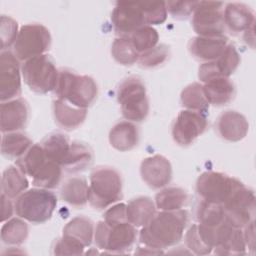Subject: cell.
<instances>
[{
  "label": "cell",
  "instance_id": "6da1fadb",
  "mask_svg": "<svg viewBox=\"0 0 256 256\" xmlns=\"http://www.w3.org/2000/svg\"><path fill=\"white\" fill-rule=\"evenodd\" d=\"M187 222L188 213L184 209L155 213L142 227L139 233L140 243L158 251L174 246L182 239Z\"/></svg>",
  "mask_w": 256,
  "mask_h": 256
},
{
  "label": "cell",
  "instance_id": "7a4b0ae2",
  "mask_svg": "<svg viewBox=\"0 0 256 256\" xmlns=\"http://www.w3.org/2000/svg\"><path fill=\"white\" fill-rule=\"evenodd\" d=\"M122 198L120 173L108 166L96 167L90 174L88 202L95 209H105Z\"/></svg>",
  "mask_w": 256,
  "mask_h": 256
},
{
  "label": "cell",
  "instance_id": "3957f363",
  "mask_svg": "<svg viewBox=\"0 0 256 256\" xmlns=\"http://www.w3.org/2000/svg\"><path fill=\"white\" fill-rule=\"evenodd\" d=\"M57 98L76 107L87 109L96 99L98 87L94 79L87 75H79L69 70L59 72L55 88Z\"/></svg>",
  "mask_w": 256,
  "mask_h": 256
},
{
  "label": "cell",
  "instance_id": "277c9868",
  "mask_svg": "<svg viewBox=\"0 0 256 256\" xmlns=\"http://www.w3.org/2000/svg\"><path fill=\"white\" fill-rule=\"evenodd\" d=\"M57 206L56 195L44 188L26 190L16 198L15 213L18 217L35 224L48 221Z\"/></svg>",
  "mask_w": 256,
  "mask_h": 256
},
{
  "label": "cell",
  "instance_id": "5b68a950",
  "mask_svg": "<svg viewBox=\"0 0 256 256\" xmlns=\"http://www.w3.org/2000/svg\"><path fill=\"white\" fill-rule=\"evenodd\" d=\"M117 101L122 116L131 122H141L149 113V100L141 78L130 76L124 79L117 89Z\"/></svg>",
  "mask_w": 256,
  "mask_h": 256
},
{
  "label": "cell",
  "instance_id": "8992f818",
  "mask_svg": "<svg viewBox=\"0 0 256 256\" xmlns=\"http://www.w3.org/2000/svg\"><path fill=\"white\" fill-rule=\"evenodd\" d=\"M21 73L27 86L39 94L55 90L59 77V71L54 62L46 54L24 61Z\"/></svg>",
  "mask_w": 256,
  "mask_h": 256
},
{
  "label": "cell",
  "instance_id": "52a82bcc",
  "mask_svg": "<svg viewBox=\"0 0 256 256\" xmlns=\"http://www.w3.org/2000/svg\"><path fill=\"white\" fill-rule=\"evenodd\" d=\"M136 238V227L129 222L108 224L103 220L97 223L94 230L96 246L111 253H122L130 249Z\"/></svg>",
  "mask_w": 256,
  "mask_h": 256
},
{
  "label": "cell",
  "instance_id": "ba28073f",
  "mask_svg": "<svg viewBox=\"0 0 256 256\" xmlns=\"http://www.w3.org/2000/svg\"><path fill=\"white\" fill-rule=\"evenodd\" d=\"M51 46V34L42 24H27L20 28L13 45V53L18 60L44 55Z\"/></svg>",
  "mask_w": 256,
  "mask_h": 256
},
{
  "label": "cell",
  "instance_id": "9c48e42d",
  "mask_svg": "<svg viewBox=\"0 0 256 256\" xmlns=\"http://www.w3.org/2000/svg\"><path fill=\"white\" fill-rule=\"evenodd\" d=\"M243 183L221 172L207 171L196 181V191L201 200L223 204Z\"/></svg>",
  "mask_w": 256,
  "mask_h": 256
},
{
  "label": "cell",
  "instance_id": "30bf717a",
  "mask_svg": "<svg viewBox=\"0 0 256 256\" xmlns=\"http://www.w3.org/2000/svg\"><path fill=\"white\" fill-rule=\"evenodd\" d=\"M223 7L221 2L198 1L192 13V26L197 36H225Z\"/></svg>",
  "mask_w": 256,
  "mask_h": 256
},
{
  "label": "cell",
  "instance_id": "8fae6325",
  "mask_svg": "<svg viewBox=\"0 0 256 256\" xmlns=\"http://www.w3.org/2000/svg\"><path fill=\"white\" fill-rule=\"evenodd\" d=\"M255 194L244 184L237 188L222 204L225 221L232 226L243 228L255 215Z\"/></svg>",
  "mask_w": 256,
  "mask_h": 256
},
{
  "label": "cell",
  "instance_id": "7c38bea8",
  "mask_svg": "<svg viewBox=\"0 0 256 256\" xmlns=\"http://www.w3.org/2000/svg\"><path fill=\"white\" fill-rule=\"evenodd\" d=\"M207 128V118L204 113L184 109L179 112L172 125L173 140L181 145L192 144Z\"/></svg>",
  "mask_w": 256,
  "mask_h": 256
},
{
  "label": "cell",
  "instance_id": "4fadbf2b",
  "mask_svg": "<svg viewBox=\"0 0 256 256\" xmlns=\"http://www.w3.org/2000/svg\"><path fill=\"white\" fill-rule=\"evenodd\" d=\"M21 67L15 54L9 50L0 53V100L5 102L21 94Z\"/></svg>",
  "mask_w": 256,
  "mask_h": 256
},
{
  "label": "cell",
  "instance_id": "5bb4252c",
  "mask_svg": "<svg viewBox=\"0 0 256 256\" xmlns=\"http://www.w3.org/2000/svg\"><path fill=\"white\" fill-rule=\"evenodd\" d=\"M111 22L121 37H129L134 31L146 25L139 2H117L111 14Z\"/></svg>",
  "mask_w": 256,
  "mask_h": 256
},
{
  "label": "cell",
  "instance_id": "9a60e30c",
  "mask_svg": "<svg viewBox=\"0 0 256 256\" xmlns=\"http://www.w3.org/2000/svg\"><path fill=\"white\" fill-rule=\"evenodd\" d=\"M140 175L150 188L160 189L171 181L172 166L166 157L156 154L142 160Z\"/></svg>",
  "mask_w": 256,
  "mask_h": 256
},
{
  "label": "cell",
  "instance_id": "2e32d148",
  "mask_svg": "<svg viewBox=\"0 0 256 256\" xmlns=\"http://www.w3.org/2000/svg\"><path fill=\"white\" fill-rule=\"evenodd\" d=\"M213 251L218 255L246 254V245L241 228L232 226L224 220L216 227V243Z\"/></svg>",
  "mask_w": 256,
  "mask_h": 256
},
{
  "label": "cell",
  "instance_id": "e0dca14e",
  "mask_svg": "<svg viewBox=\"0 0 256 256\" xmlns=\"http://www.w3.org/2000/svg\"><path fill=\"white\" fill-rule=\"evenodd\" d=\"M29 108L26 100L15 98L1 102L0 127L2 133L16 132L23 129L28 121Z\"/></svg>",
  "mask_w": 256,
  "mask_h": 256
},
{
  "label": "cell",
  "instance_id": "ac0fdd59",
  "mask_svg": "<svg viewBox=\"0 0 256 256\" xmlns=\"http://www.w3.org/2000/svg\"><path fill=\"white\" fill-rule=\"evenodd\" d=\"M216 129L219 136L224 140L238 142L246 137L249 123L243 114L234 110H227L218 116Z\"/></svg>",
  "mask_w": 256,
  "mask_h": 256
},
{
  "label": "cell",
  "instance_id": "d6986e66",
  "mask_svg": "<svg viewBox=\"0 0 256 256\" xmlns=\"http://www.w3.org/2000/svg\"><path fill=\"white\" fill-rule=\"evenodd\" d=\"M216 227L200 223L193 224L185 234L188 249L196 255L210 254L216 243Z\"/></svg>",
  "mask_w": 256,
  "mask_h": 256
},
{
  "label": "cell",
  "instance_id": "ffe728a7",
  "mask_svg": "<svg viewBox=\"0 0 256 256\" xmlns=\"http://www.w3.org/2000/svg\"><path fill=\"white\" fill-rule=\"evenodd\" d=\"M227 45L228 39L226 36H196L190 40L188 49L191 55L197 60L210 62L219 58Z\"/></svg>",
  "mask_w": 256,
  "mask_h": 256
},
{
  "label": "cell",
  "instance_id": "44dd1931",
  "mask_svg": "<svg viewBox=\"0 0 256 256\" xmlns=\"http://www.w3.org/2000/svg\"><path fill=\"white\" fill-rule=\"evenodd\" d=\"M224 25L231 33L245 32L255 24L253 10L243 3H228L223 10Z\"/></svg>",
  "mask_w": 256,
  "mask_h": 256
},
{
  "label": "cell",
  "instance_id": "7402d4cb",
  "mask_svg": "<svg viewBox=\"0 0 256 256\" xmlns=\"http://www.w3.org/2000/svg\"><path fill=\"white\" fill-rule=\"evenodd\" d=\"M52 108L55 122L65 130L78 128L87 116V109L76 107L59 98L53 101Z\"/></svg>",
  "mask_w": 256,
  "mask_h": 256
},
{
  "label": "cell",
  "instance_id": "603a6c76",
  "mask_svg": "<svg viewBox=\"0 0 256 256\" xmlns=\"http://www.w3.org/2000/svg\"><path fill=\"white\" fill-rule=\"evenodd\" d=\"M203 91L209 104L223 106L235 96V86L228 77H217L203 83Z\"/></svg>",
  "mask_w": 256,
  "mask_h": 256
},
{
  "label": "cell",
  "instance_id": "cb8c5ba5",
  "mask_svg": "<svg viewBox=\"0 0 256 256\" xmlns=\"http://www.w3.org/2000/svg\"><path fill=\"white\" fill-rule=\"evenodd\" d=\"M138 142L139 131L131 121L118 122L109 132V143L118 151H130L137 146Z\"/></svg>",
  "mask_w": 256,
  "mask_h": 256
},
{
  "label": "cell",
  "instance_id": "d4e9b609",
  "mask_svg": "<svg viewBox=\"0 0 256 256\" xmlns=\"http://www.w3.org/2000/svg\"><path fill=\"white\" fill-rule=\"evenodd\" d=\"M93 161V152L89 146L81 142H71L70 148L61 163L67 173H78L85 170Z\"/></svg>",
  "mask_w": 256,
  "mask_h": 256
},
{
  "label": "cell",
  "instance_id": "484cf974",
  "mask_svg": "<svg viewBox=\"0 0 256 256\" xmlns=\"http://www.w3.org/2000/svg\"><path fill=\"white\" fill-rule=\"evenodd\" d=\"M127 220L135 227L145 226L155 215L156 206L153 200L146 196L132 199L126 205Z\"/></svg>",
  "mask_w": 256,
  "mask_h": 256
},
{
  "label": "cell",
  "instance_id": "4316f807",
  "mask_svg": "<svg viewBox=\"0 0 256 256\" xmlns=\"http://www.w3.org/2000/svg\"><path fill=\"white\" fill-rule=\"evenodd\" d=\"M89 185L85 178L76 176L67 179L60 189L63 201L71 206L82 207L88 202Z\"/></svg>",
  "mask_w": 256,
  "mask_h": 256
},
{
  "label": "cell",
  "instance_id": "83f0119b",
  "mask_svg": "<svg viewBox=\"0 0 256 256\" xmlns=\"http://www.w3.org/2000/svg\"><path fill=\"white\" fill-rule=\"evenodd\" d=\"M29 182L26 174L18 166L7 167L2 174V194L10 199H16L28 189Z\"/></svg>",
  "mask_w": 256,
  "mask_h": 256
},
{
  "label": "cell",
  "instance_id": "f1b7e54d",
  "mask_svg": "<svg viewBox=\"0 0 256 256\" xmlns=\"http://www.w3.org/2000/svg\"><path fill=\"white\" fill-rule=\"evenodd\" d=\"M94 224L89 218L77 216L65 225L63 228V235L70 237L87 247L94 239Z\"/></svg>",
  "mask_w": 256,
  "mask_h": 256
},
{
  "label": "cell",
  "instance_id": "f546056e",
  "mask_svg": "<svg viewBox=\"0 0 256 256\" xmlns=\"http://www.w3.org/2000/svg\"><path fill=\"white\" fill-rule=\"evenodd\" d=\"M32 146L31 139L18 131L4 133L1 141V153L9 159H19Z\"/></svg>",
  "mask_w": 256,
  "mask_h": 256
},
{
  "label": "cell",
  "instance_id": "4dcf8cb0",
  "mask_svg": "<svg viewBox=\"0 0 256 256\" xmlns=\"http://www.w3.org/2000/svg\"><path fill=\"white\" fill-rule=\"evenodd\" d=\"M188 194L180 187H167L155 196V206L161 211L180 210L187 203Z\"/></svg>",
  "mask_w": 256,
  "mask_h": 256
},
{
  "label": "cell",
  "instance_id": "1f68e13d",
  "mask_svg": "<svg viewBox=\"0 0 256 256\" xmlns=\"http://www.w3.org/2000/svg\"><path fill=\"white\" fill-rule=\"evenodd\" d=\"M180 102L185 109L201 113H205L210 105L205 97L203 85L198 82L191 83L182 90Z\"/></svg>",
  "mask_w": 256,
  "mask_h": 256
},
{
  "label": "cell",
  "instance_id": "d6a6232c",
  "mask_svg": "<svg viewBox=\"0 0 256 256\" xmlns=\"http://www.w3.org/2000/svg\"><path fill=\"white\" fill-rule=\"evenodd\" d=\"M28 233L29 227L24 219L10 218L1 227V240L6 245L18 246L25 242Z\"/></svg>",
  "mask_w": 256,
  "mask_h": 256
},
{
  "label": "cell",
  "instance_id": "836d02e7",
  "mask_svg": "<svg viewBox=\"0 0 256 256\" xmlns=\"http://www.w3.org/2000/svg\"><path fill=\"white\" fill-rule=\"evenodd\" d=\"M62 170V167L58 163L48 158L44 165L32 177V184L39 188L54 189L60 183Z\"/></svg>",
  "mask_w": 256,
  "mask_h": 256
},
{
  "label": "cell",
  "instance_id": "e575fe53",
  "mask_svg": "<svg viewBox=\"0 0 256 256\" xmlns=\"http://www.w3.org/2000/svg\"><path fill=\"white\" fill-rule=\"evenodd\" d=\"M70 145L71 142L68 137L62 133H52L41 143L46 156L50 160L58 163L60 166L70 148Z\"/></svg>",
  "mask_w": 256,
  "mask_h": 256
},
{
  "label": "cell",
  "instance_id": "d590c367",
  "mask_svg": "<svg viewBox=\"0 0 256 256\" xmlns=\"http://www.w3.org/2000/svg\"><path fill=\"white\" fill-rule=\"evenodd\" d=\"M48 157L46 156L41 144L32 145L25 154L17 159V166L31 178L44 165Z\"/></svg>",
  "mask_w": 256,
  "mask_h": 256
},
{
  "label": "cell",
  "instance_id": "8d00e7d4",
  "mask_svg": "<svg viewBox=\"0 0 256 256\" xmlns=\"http://www.w3.org/2000/svg\"><path fill=\"white\" fill-rule=\"evenodd\" d=\"M196 218L200 224L216 227L225 220L223 205L201 200L197 207Z\"/></svg>",
  "mask_w": 256,
  "mask_h": 256
},
{
  "label": "cell",
  "instance_id": "74e56055",
  "mask_svg": "<svg viewBox=\"0 0 256 256\" xmlns=\"http://www.w3.org/2000/svg\"><path fill=\"white\" fill-rule=\"evenodd\" d=\"M111 54L114 60L122 65H132L139 59V53L133 46L129 37H119L111 46Z\"/></svg>",
  "mask_w": 256,
  "mask_h": 256
},
{
  "label": "cell",
  "instance_id": "f35d334b",
  "mask_svg": "<svg viewBox=\"0 0 256 256\" xmlns=\"http://www.w3.org/2000/svg\"><path fill=\"white\" fill-rule=\"evenodd\" d=\"M129 38L137 52L141 54L158 45L159 34L152 26L145 25L134 31Z\"/></svg>",
  "mask_w": 256,
  "mask_h": 256
},
{
  "label": "cell",
  "instance_id": "ab89813d",
  "mask_svg": "<svg viewBox=\"0 0 256 256\" xmlns=\"http://www.w3.org/2000/svg\"><path fill=\"white\" fill-rule=\"evenodd\" d=\"M214 63L219 74L223 77L229 78L240 64V55L234 45L228 44L223 53L214 61Z\"/></svg>",
  "mask_w": 256,
  "mask_h": 256
},
{
  "label": "cell",
  "instance_id": "60d3db41",
  "mask_svg": "<svg viewBox=\"0 0 256 256\" xmlns=\"http://www.w3.org/2000/svg\"><path fill=\"white\" fill-rule=\"evenodd\" d=\"M146 25L162 24L167 18L166 2L153 1V2H139Z\"/></svg>",
  "mask_w": 256,
  "mask_h": 256
},
{
  "label": "cell",
  "instance_id": "b9f144b4",
  "mask_svg": "<svg viewBox=\"0 0 256 256\" xmlns=\"http://www.w3.org/2000/svg\"><path fill=\"white\" fill-rule=\"evenodd\" d=\"M168 56L169 47L165 44H160L144 53H141L139 55L138 62L144 68H153L165 62Z\"/></svg>",
  "mask_w": 256,
  "mask_h": 256
},
{
  "label": "cell",
  "instance_id": "7bdbcfd3",
  "mask_svg": "<svg viewBox=\"0 0 256 256\" xmlns=\"http://www.w3.org/2000/svg\"><path fill=\"white\" fill-rule=\"evenodd\" d=\"M18 33V23L13 18L2 15L0 19V40L2 51L14 45Z\"/></svg>",
  "mask_w": 256,
  "mask_h": 256
},
{
  "label": "cell",
  "instance_id": "ee69618b",
  "mask_svg": "<svg viewBox=\"0 0 256 256\" xmlns=\"http://www.w3.org/2000/svg\"><path fill=\"white\" fill-rule=\"evenodd\" d=\"M85 246L80 242L62 235L60 239L55 242L53 253L55 255H81L84 253Z\"/></svg>",
  "mask_w": 256,
  "mask_h": 256
},
{
  "label": "cell",
  "instance_id": "f6af8a7d",
  "mask_svg": "<svg viewBox=\"0 0 256 256\" xmlns=\"http://www.w3.org/2000/svg\"><path fill=\"white\" fill-rule=\"evenodd\" d=\"M198 1H168L166 2L167 12L173 17H187L193 13Z\"/></svg>",
  "mask_w": 256,
  "mask_h": 256
},
{
  "label": "cell",
  "instance_id": "bcb514c9",
  "mask_svg": "<svg viewBox=\"0 0 256 256\" xmlns=\"http://www.w3.org/2000/svg\"><path fill=\"white\" fill-rule=\"evenodd\" d=\"M104 221L108 224L128 222L126 205L124 203H117L108 208L104 213Z\"/></svg>",
  "mask_w": 256,
  "mask_h": 256
},
{
  "label": "cell",
  "instance_id": "7dc6e473",
  "mask_svg": "<svg viewBox=\"0 0 256 256\" xmlns=\"http://www.w3.org/2000/svg\"><path fill=\"white\" fill-rule=\"evenodd\" d=\"M254 219L244 226L243 238L246 245V249L254 253L255 251V224Z\"/></svg>",
  "mask_w": 256,
  "mask_h": 256
},
{
  "label": "cell",
  "instance_id": "c3c4849f",
  "mask_svg": "<svg viewBox=\"0 0 256 256\" xmlns=\"http://www.w3.org/2000/svg\"><path fill=\"white\" fill-rule=\"evenodd\" d=\"M1 204H2L1 221L5 222L12 217L13 212L15 211V208H14V205L12 204L10 198H8L4 194H1Z\"/></svg>",
  "mask_w": 256,
  "mask_h": 256
},
{
  "label": "cell",
  "instance_id": "681fc988",
  "mask_svg": "<svg viewBox=\"0 0 256 256\" xmlns=\"http://www.w3.org/2000/svg\"><path fill=\"white\" fill-rule=\"evenodd\" d=\"M244 40L251 45L252 48H254V41H255V35H254V26L248 29L244 32Z\"/></svg>",
  "mask_w": 256,
  "mask_h": 256
}]
</instances>
